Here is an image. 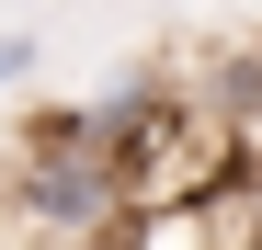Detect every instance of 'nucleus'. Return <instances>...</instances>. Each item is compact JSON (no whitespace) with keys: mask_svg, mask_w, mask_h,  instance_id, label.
<instances>
[{"mask_svg":"<svg viewBox=\"0 0 262 250\" xmlns=\"http://www.w3.org/2000/svg\"><path fill=\"white\" fill-rule=\"evenodd\" d=\"M12 216H23L34 250H103L125 216H137L125 159L80 125V103H57V114L23 137V159H12Z\"/></svg>","mask_w":262,"mask_h":250,"instance_id":"obj_1","label":"nucleus"},{"mask_svg":"<svg viewBox=\"0 0 262 250\" xmlns=\"http://www.w3.org/2000/svg\"><path fill=\"white\" fill-rule=\"evenodd\" d=\"M34 68H46V46H34V34H0V103H12Z\"/></svg>","mask_w":262,"mask_h":250,"instance_id":"obj_2","label":"nucleus"}]
</instances>
